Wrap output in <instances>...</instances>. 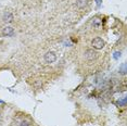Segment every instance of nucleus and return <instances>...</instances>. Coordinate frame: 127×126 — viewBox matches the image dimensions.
I'll return each mask as SVG.
<instances>
[{"label":"nucleus","instance_id":"obj_1","mask_svg":"<svg viewBox=\"0 0 127 126\" xmlns=\"http://www.w3.org/2000/svg\"><path fill=\"white\" fill-rule=\"evenodd\" d=\"M104 45H105L104 40H103L102 38H100V37H96V38H94L91 41V46L94 47V49H97V50L102 49V48L104 47Z\"/></svg>","mask_w":127,"mask_h":126},{"label":"nucleus","instance_id":"obj_2","mask_svg":"<svg viewBox=\"0 0 127 126\" xmlns=\"http://www.w3.org/2000/svg\"><path fill=\"white\" fill-rule=\"evenodd\" d=\"M91 25L96 31H101L103 28L102 20H101L100 18H98V16H96V18H94L91 20Z\"/></svg>","mask_w":127,"mask_h":126},{"label":"nucleus","instance_id":"obj_3","mask_svg":"<svg viewBox=\"0 0 127 126\" xmlns=\"http://www.w3.org/2000/svg\"><path fill=\"white\" fill-rule=\"evenodd\" d=\"M97 57H98V53H97L94 49H88V50H86V52H85V58L87 59L88 61H94L95 59H97Z\"/></svg>","mask_w":127,"mask_h":126},{"label":"nucleus","instance_id":"obj_4","mask_svg":"<svg viewBox=\"0 0 127 126\" xmlns=\"http://www.w3.org/2000/svg\"><path fill=\"white\" fill-rule=\"evenodd\" d=\"M57 60V54L53 52V51H49L45 54V61L47 63H53L56 62Z\"/></svg>","mask_w":127,"mask_h":126},{"label":"nucleus","instance_id":"obj_5","mask_svg":"<svg viewBox=\"0 0 127 126\" xmlns=\"http://www.w3.org/2000/svg\"><path fill=\"white\" fill-rule=\"evenodd\" d=\"M1 34L3 36H7V37H11L14 35V28L12 26H9V25H7V26H4L2 28V32Z\"/></svg>","mask_w":127,"mask_h":126},{"label":"nucleus","instance_id":"obj_6","mask_svg":"<svg viewBox=\"0 0 127 126\" xmlns=\"http://www.w3.org/2000/svg\"><path fill=\"white\" fill-rule=\"evenodd\" d=\"M2 20H3L4 23L9 24V23H12L14 21V15L11 12H5L3 14V16H2Z\"/></svg>","mask_w":127,"mask_h":126},{"label":"nucleus","instance_id":"obj_7","mask_svg":"<svg viewBox=\"0 0 127 126\" xmlns=\"http://www.w3.org/2000/svg\"><path fill=\"white\" fill-rule=\"evenodd\" d=\"M76 5L79 9H84V8H86L88 5V0H77Z\"/></svg>","mask_w":127,"mask_h":126},{"label":"nucleus","instance_id":"obj_8","mask_svg":"<svg viewBox=\"0 0 127 126\" xmlns=\"http://www.w3.org/2000/svg\"><path fill=\"white\" fill-rule=\"evenodd\" d=\"M41 86H42V83L40 79H37V81L34 83V87L37 88V89H38V88H41Z\"/></svg>","mask_w":127,"mask_h":126},{"label":"nucleus","instance_id":"obj_9","mask_svg":"<svg viewBox=\"0 0 127 126\" xmlns=\"http://www.w3.org/2000/svg\"><path fill=\"white\" fill-rule=\"evenodd\" d=\"M30 125H31V121H28V120H23L20 123V126H30Z\"/></svg>","mask_w":127,"mask_h":126},{"label":"nucleus","instance_id":"obj_10","mask_svg":"<svg viewBox=\"0 0 127 126\" xmlns=\"http://www.w3.org/2000/svg\"><path fill=\"white\" fill-rule=\"evenodd\" d=\"M120 70H121V73H122L123 75H124V74L126 73V63H123V65L121 66Z\"/></svg>","mask_w":127,"mask_h":126},{"label":"nucleus","instance_id":"obj_11","mask_svg":"<svg viewBox=\"0 0 127 126\" xmlns=\"http://www.w3.org/2000/svg\"><path fill=\"white\" fill-rule=\"evenodd\" d=\"M101 1H102V0H97V3H98V4H100V3H101Z\"/></svg>","mask_w":127,"mask_h":126}]
</instances>
